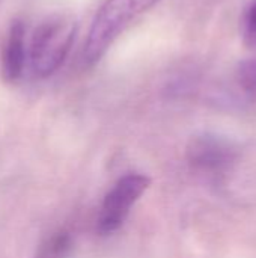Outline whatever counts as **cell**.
<instances>
[{
  "label": "cell",
  "mask_w": 256,
  "mask_h": 258,
  "mask_svg": "<svg viewBox=\"0 0 256 258\" xmlns=\"http://www.w3.org/2000/svg\"><path fill=\"white\" fill-rule=\"evenodd\" d=\"M77 20L66 12L44 18L35 29L30 42V65L36 77L54 74L66 59L77 33Z\"/></svg>",
  "instance_id": "obj_1"
},
{
  "label": "cell",
  "mask_w": 256,
  "mask_h": 258,
  "mask_svg": "<svg viewBox=\"0 0 256 258\" xmlns=\"http://www.w3.org/2000/svg\"><path fill=\"white\" fill-rule=\"evenodd\" d=\"M160 0H106L95 14L83 50V60L92 67L101 60L115 39L133 18L154 8Z\"/></svg>",
  "instance_id": "obj_2"
},
{
  "label": "cell",
  "mask_w": 256,
  "mask_h": 258,
  "mask_svg": "<svg viewBox=\"0 0 256 258\" xmlns=\"http://www.w3.org/2000/svg\"><path fill=\"white\" fill-rule=\"evenodd\" d=\"M151 180L142 174H127L119 178L106 195L98 218V231L110 234L127 219L131 207L149 187Z\"/></svg>",
  "instance_id": "obj_3"
},
{
  "label": "cell",
  "mask_w": 256,
  "mask_h": 258,
  "mask_svg": "<svg viewBox=\"0 0 256 258\" xmlns=\"http://www.w3.org/2000/svg\"><path fill=\"white\" fill-rule=\"evenodd\" d=\"M237 147L226 138L216 133L193 136L187 147L190 165L204 172H222L237 160Z\"/></svg>",
  "instance_id": "obj_4"
},
{
  "label": "cell",
  "mask_w": 256,
  "mask_h": 258,
  "mask_svg": "<svg viewBox=\"0 0 256 258\" xmlns=\"http://www.w3.org/2000/svg\"><path fill=\"white\" fill-rule=\"evenodd\" d=\"M26 63V29L20 20H14L9 26L3 54H2V73L5 80L17 82L24 70Z\"/></svg>",
  "instance_id": "obj_5"
},
{
  "label": "cell",
  "mask_w": 256,
  "mask_h": 258,
  "mask_svg": "<svg viewBox=\"0 0 256 258\" xmlns=\"http://www.w3.org/2000/svg\"><path fill=\"white\" fill-rule=\"evenodd\" d=\"M235 80L241 92L249 100L256 101V57L243 59L237 65Z\"/></svg>",
  "instance_id": "obj_6"
},
{
  "label": "cell",
  "mask_w": 256,
  "mask_h": 258,
  "mask_svg": "<svg viewBox=\"0 0 256 258\" xmlns=\"http://www.w3.org/2000/svg\"><path fill=\"white\" fill-rule=\"evenodd\" d=\"M244 36L250 44H256V0H252L244 9L243 15Z\"/></svg>",
  "instance_id": "obj_7"
}]
</instances>
